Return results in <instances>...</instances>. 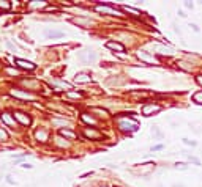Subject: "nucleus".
I'll return each instance as SVG.
<instances>
[{"label": "nucleus", "instance_id": "f257e3e1", "mask_svg": "<svg viewBox=\"0 0 202 187\" xmlns=\"http://www.w3.org/2000/svg\"><path fill=\"white\" fill-rule=\"evenodd\" d=\"M117 124H118V129L123 131V132H134L139 129V124L133 119H128V116L125 118H118L117 119Z\"/></svg>", "mask_w": 202, "mask_h": 187}, {"label": "nucleus", "instance_id": "f03ea898", "mask_svg": "<svg viewBox=\"0 0 202 187\" xmlns=\"http://www.w3.org/2000/svg\"><path fill=\"white\" fill-rule=\"evenodd\" d=\"M10 95L11 96H14V98H19V99H33L35 96L32 95V93H29V91H22V90H19V88H11L10 90Z\"/></svg>", "mask_w": 202, "mask_h": 187}, {"label": "nucleus", "instance_id": "7ed1b4c3", "mask_svg": "<svg viewBox=\"0 0 202 187\" xmlns=\"http://www.w3.org/2000/svg\"><path fill=\"white\" fill-rule=\"evenodd\" d=\"M159 110H161V105H158V104H145L142 107V115L144 116H150L153 113H158Z\"/></svg>", "mask_w": 202, "mask_h": 187}, {"label": "nucleus", "instance_id": "20e7f679", "mask_svg": "<svg viewBox=\"0 0 202 187\" xmlns=\"http://www.w3.org/2000/svg\"><path fill=\"white\" fill-rule=\"evenodd\" d=\"M14 63L19 66L21 69H25V71H33V69L36 68L35 63H32V61H29V60H22V58H16Z\"/></svg>", "mask_w": 202, "mask_h": 187}, {"label": "nucleus", "instance_id": "39448f33", "mask_svg": "<svg viewBox=\"0 0 202 187\" xmlns=\"http://www.w3.org/2000/svg\"><path fill=\"white\" fill-rule=\"evenodd\" d=\"M14 118H16V121H19V123L24 124V126H30V123H32V118H30L29 115L22 113V112H16V113H14Z\"/></svg>", "mask_w": 202, "mask_h": 187}, {"label": "nucleus", "instance_id": "423d86ee", "mask_svg": "<svg viewBox=\"0 0 202 187\" xmlns=\"http://www.w3.org/2000/svg\"><path fill=\"white\" fill-rule=\"evenodd\" d=\"M74 82L76 84H90L92 82V77L87 72H77L74 76Z\"/></svg>", "mask_w": 202, "mask_h": 187}, {"label": "nucleus", "instance_id": "0eeeda50", "mask_svg": "<svg viewBox=\"0 0 202 187\" xmlns=\"http://www.w3.org/2000/svg\"><path fill=\"white\" fill-rule=\"evenodd\" d=\"M95 10H97L98 13H107V14H118V11L114 10V6H112L111 3H109V5H97Z\"/></svg>", "mask_w": 202, "mask_h": 187}, {"label": "nucleus", "instance_id": "6e6552de", "mask_svg": "<svg viewBox=\"0 0 202 187\" xmlns=\"http://www.w3.org/2000/svg\"><path fill=\"white\" fill-rule=\"evenodd\" d=\"M44 35L47 39H60L65 36V33L60 30H44Z\"/></svg>", "mask_w": 202, "mask_h": 187}, {"label": "nucleus", "instance_id": "1a4fd4ad", "mask_svg": "<svg viewBox=\"0 0 202 187\" xmlns=\"http://www.w3.org/2000/svg\"><path fill=\"white\" fill-rule=\"evenodd\" d=\"M138 57H139L142 61H147V63H156L155 57L150 55V53L147 52V50H139V52H138Z\"/></svg>", "mask_w": 202, "mask_h": 187}, {"label": "nucleus", "instance_id": "9d476101", "mask_svg": "<svg viewBox=\"0 0 202 187\" xmlns=\"http://www.w3.org/2000/svg\"><path fill=\"white\" fill-rule=\"evenodd\" d=\"M2 119H3V123L8 124V126H16V124H18L16 118L13 116L11 113H8V112H3V113H2Z\"/></svg>", "mask_w": 202, "mask_h": 187}, {"label": "nucleus", "instance_id": "9b49d317", "mask_svg": "<svg viewBox=\"0 0 202 187\" xmlns=\"http://www.w3.org/2000/svg\"><path fill=\"white\" fill-rule=\"evenodd\" d=\"M84 135H85L87 138H100V137H101V134H100L98 131H95V129H89V127H85V129H84Z\"/></svg>", "mask_w": 202, "mask_h": 187}, {"label": "nucleus", "instance_id": "f8f14e48", "mask_svg": "<svg viewBox=\"0 0 202 187\" xmlns=\"http://www.w3.org/2000/svg\"><path fill=\"white\" fill-rule=\"evenodd\" d=\"M46 5H47V2H44V0H32V2H29V6L35 8V10H43Z\"/></svg>", "mask_w": 202, "mask_h": 187}, {"label": "nucleus", "instance_id": "ddd939ff", "mask_svg": "<svg viewBox=\"0 0 202 187\" xmlns=\"http://www.w3.org/2000/svg\"><path fill=\"white\" fill-rule=\"evenodd\" d=\"M106 46L109 47V49H112V50H118V52H123V50H125V46L120 44V43H117V41H107Z\"/></svg>", "mask_w": 202, "mask_h": 187}, {"label": "nucleus", "instance_id": "4468645a", "mask_svg": "<svg viewBox=\"0 0 202 187\" xmlns=\"http://www.w3.org/2000/svg\"><path fill=\"white\" fill-rule=\"evenodd\" d=\"M155 50H156L158 53H166V55H171V53L174 52L172 47H167V46H163V44H156V46H155Z\"/></svg>", "mask_w": 202, "mask_h": 187}, {"label": "nucleus", "instance_id": "2eb2a0df", "mask_svg": "<svg viewBox=\"0 0 202 187\" xmlns=\"http://www.w3.org/2000/svg\"><path fill=\"white\" fill-rule=\"evenodd\" d=\"M47 135H49V134H47L46 129H38V131L35 132V137H36L39 142H46V140H47Z\"/></svg>", "mask_w": 202, "mask_h": 187}, {"label": "nucleus", "instance_id": "dca6fc26", "mask_svg": "<svg viewBox=\"0 0 202 187\" xmlns=\"http://www.w3.org/2000/svg\"><path fill=\"white\" fill-rule=\"evenodd\" d=\"M60 137H65V138H76V134L70 129H60Z\"/></svg>", "mask_w": 202, "mask_h": 187}, {"label": "nucleus", "instance_id": "f3484780", "mask_svg": "<svg viewBox=\"0 0 202 187\" xmlns=\"http://www.w3.org/2000/svg\"><path fill=\"white\" fill-rule=\"evenodd\" d=\"M52 124L57 126V127H62V126H71V123L68 119H59V118H54L52 119Z\"/></svg>", "mask_w": 202, "mask_h": 187}, {"label": "nucleus", "instance_id": "a211bd4d", "mask_svg": "<svg viewBox=\"0 0 202 187\" xmlns=\"http://www.w3.org/2000/svg\"><path fill=\"white\" fill-rule=\"evenodd\" d=\"M80 118H82V121L87 123V124H97V119L93 118L92 115H89V113H82V115H80Z\"/></svg>", "mask_w": 202, "mask_h": 187}, {"label": "nucleus", "instance_id": "6ab92c4d", "mask_svg": "<svg viewBox=\"0 0 202 187\" xmlns=\"http://www.w3.org/2000/svg\"><path fill=\"white\" fill-rule=\"evenodd\" d=\"M51 84L56 85L57 90L59 88H68V90H71V84H68V82H62V80H54V82H52V80H51Z\"/></svg>", "mask_w": 202, "mask_h": 187}, {"label": "nucleus", "instance_id": "aec40b11", "mask_svg": "<svg viewBox=\"0 0 202 187\" xmlns=\"http://www.w3.org/2000/svg\"><path fill=\"white\" fill-rule=\"evenodd\" d=\"M73 22L77 24V25H82V27H89V25H90V21H89V19H84V18H74Z\"/></svg>", "mask_w": 202, "mask_h": 187}, {"label": "nucleus", "instance_id": "412c9836", "mask_svg": "<svg viewBox=\"0 0 202 187\" xmlns=\"http://www.w3.org/2000/svg\"><path fill=\"white\" fill-rule=\"evenodd\" d=\"M152 135L161 140V138H163V132L159 131V127H158V126H152Z\"/></svg>", "mask_w": 202, "mask_h": 187}, {"label": "nucleus", "instance_id": "4be33fe9", "mask_svg": "<svg viewBox=\"0 0 202 187\" xmlns=\"http://www.w3.org/2000/svg\"><path fill=\"white\" fill-rule=\"evenodd\" d=\"M174 168H175V170H182V171H186V170H190V165H186L185 162H177L175 165H174Z\"/></svg>", "mask_w": 202, "mask_h": 187}, {"label": "nucleus", "instance_id": "5701e85b", "mask_svg": "<svg viewBox=\"0 0 202 187\" xmlns=\"http://www.w3.org/2000/svg\"><path fill=\"white\" fill-rule=\"evenodd\" d=\"M11 8V3L8 2V0H0V10H3V11H8Z\"/></svg>", "mask_w": 202, "mask_h": 187}, {"label": "nucleus", "instance_id": "b1692460", "mask_svg": "<svg viewBox=\"0 0 202 187\" xmlns=\"http://www.w3.org/2000/svg\"><path fill=\"white\" fill-rule=\"evenodd\" d=\"M123 10H125V11H128V13H131L133 16H139V11H138L136 8H131V6H123Z\"/></svg>", "mask_w": 202, "mask_h": 187}, {"label": "nucleus", "instance_id": "393cba45", "mask_svg": "<svg viewBox=\"0 0 202 187\" xmlns=\"http://www.w3.org/2000/svg\"><path fill=\"white\" fill-rule=\"evenodd\" d=\"M66 96L68 98H82V95H80V93H76V91H66Z\"/></svg>", "mask_w": 202, "mask_h": 187}, {"label": "nucleus", "instance_id": "a878e982", "mask_svg": "<svg viewBox=\"0 0 202 187\" xmlns=\"http://www.w3.org/2000/svg\"><path fill=\"white\" fill-rule=\"evenodd\" d=\"M8 140V134L6 131H3L2 127H0V142H6Z\"/></svg>", "mask_w": 202, "mask_h": 187}, {"label": "nucleus", "instance_id": "bb28decb", "mask_svg": "<svg viewBox=\"0 0 202 187\" xmlns=\"http://www.w3.org/2000/svg\"><path fill=\"white\" fill-rule=\"evenodd\" d=\"M193 101H194V102H197V104H202V91L196 93V95L193 96Z\"/></svg>", "mask_w": 202, "mask_h": 187}, {"label": "nucleus", "instance_id": "cd10ccee", "mask_svg": "<svg viewBox=\"0 0 202 187\" xmlns=\"http://www.w3.org/2000/svg\"><path fill=\"white\" fill-rule=\"evenodd\" d=\"M56 143L59 145V146H62V148H65V146H68V142H65L62 137H57V140H56Z\"/></svg>", "mask_w": 202, "mask_h": 187}, {"label": "nucleus", "instance_id": "c85d7f7f", "mask_svg": "<svg viewBox=\"0 0 202 187\" xmlns=\"http://www.w3.org/2000/svg\"><path fill=\"white\" fill-rule=\"evenodd\" d=\"M182 142H183L185 145H188V146H196V145H197L194 140H190V138H182Z\"/></svg>", "mask_w": 202, "mask_h": 187}, {"label": "nucleus", "instance_id": "c756f323", "mask_svg": "<svg viewBox=\"0 0 202 187\" xmlns=\"http://www.w3.org/2000/svg\"><path fill=\"white\" fill-rule=\"evenodd\" d=\"M93 112H97V113H100L101 116H104V118H107V110H103V109H93Z\"/></svg>", "mask_w": 202, "mask_h": 187}, {"label": "nucleus", "instance_id": "7c9ffc66", "mask_svg": "<svg viewBox=\"0 0 202 187\" xmlns=\"http://www.w3.org/2000/svg\"><path fill=\"white\" fill-rule=\"evenodd\" d=\"M188 159H190V162H193V164H196V165H200V160H199L197 157H193V156H188Z\"/></svg>", "mask_w": 202, "mask_h": 187}, {"label": "nucleus", "instance_id": "2f4dec72", "mask_svg": "<svg viewBox=\"0 0 202 187\" xmlns=\"http://www.w3.org/2000/svg\"><path fill=\"white\" fill-rule=\"evenodd\" d=\"M6 72L8 74H11V76H18L19 72H18V69H11V68H6Z\"/></svg>", "mask_w": 202, "mask_h": 187}, {"label": "nucleus", "instance_id": "473e14b6", "mask_svg": "<svg viewBox=\"0 0 202 187\" xmlns=\"http://www.w3.org/2000/svg\"><path fill=\"white\" fill-rule=\"evenodd\" d=\"M190 29H191L193 32H196V33H199V27H197L196 24H190Z\"/></svg>", "mask_w": 202, "mask_h": 187}, {"label": "nucleus", "instance_id": "72a5a7b5", "mask_svg": "<svg viewBox=\"0 0 202 187\" xmlns=\"http://www.w3.org/2000/svg\"><path fill=\"white\" fill-rule=\"evenodd\" d=\"M21 167L25 168V170H32L33 168V165H30V164H21Z\"/></svg>", "mask_w": 202, "mask_h": 187}, {"label": "nucleus", "instance_id": "f704fd0d", "mask_svg": "<svg viewBox=\"0 0 202 187\" xmlns=\"http://www.w3.org/2000/svg\"><path fill=\"white\" fill-rule=\"evenodd\" d=\"M185 8H188V10H193L194 6H193V3H191V2H185Z\"/></svg>", "mask_w": 202, "mask_h": 187}, {"label": "nucleus", "instance_id": "c9c22d12", "mask_svg": "<svg viewBox=\"0 0 202 187\" xmlns=\"http://www.w3.org/2000/svg\"><path fill=\"white\" fill-rule=\"evenodd\" d=\"M159 150H163V145H156L152 148V151H159Z\"/></svg>", "mask_w": 202, "mask_h": 187}, {"label": "nucleus", "instance_id": "e433bc0d", "mask_svg": "<svg viewBox=\"0 0 202 187\" xmlns=\"http://www.w3.org/2000/svg\"><path fill=\"white\" fill-rule=\"evenodd\" d=\"M6 182H8V184H16V181L13 179L11 176H6Z\"/></svg>", "mask_w": 202, "mask_h": 187}, {"label": "nucleus", "instance_id": "4c0bfd02", "mask_svg": "<svg viewBox=\"0 0 202 187\" xmlns=\"http://www.w3.org/2000/svg\"><path fill=\"white\" fill-rule=\"evenodd\" d=\"M174 32H175V33H179V35L182 33V30L179 29V27H177V25H174Z\"/></svg>", "mask_w": 202, "mask_h": 187}, {"label": "nucleus", "instance_id": "58836bf2", "mask_svg": "<svg viewBox=\"0 0 202 187\" xmlns=\"http://www.w3.org/2000/svg\"><path fill=\"white\" fill-rule=\"evenodd\" d=\"M6 46H8V47H10L11 50H16V49H14V46H13V44H11L10 41H6Z\"/></svg>", "mask_w": 202, "mask_h": 187}, {"label": "nucleus", "instance_id": "ea45409f", "mask_svg": "<svg viewBox=\"0 0 202 187\" xmlns=\"http://www.w3.org/2000/svg\"><path fill=\"white\" fill-rule=\"evenodd\" d=\"M196 79H197V84H199V85L202 87V76H197Z\"/></svg>", "mask_w": 202, "mask_h": 187}, {"label": "nucleus", "instance_id": "a19ab883", "mask_svg": "<svg viewBox=\"0 0 202 187\" xmlns=\"http://www.w3.org/2000/svg\"><path fill=\"white\" fill-rule=\"evenodd\" d=\"M179 16H180V18H186V14H185L182 10H179Z\"/></svg>", "mask_w": 202, "mask_h": 187}, {"label": "nucleus", "instance_id": "79ce46f5", "mask_svg": "<svg viewBox=\"0 0 202 187\" xmlns=\"http://www.w3.org/2000/svg\"><path fill=\"white\" fill-rule=\"evenodd\" d=\"M172 187H186V185H185V184H182V182H180V184H174V185H172Z\"/></svg>", "mask_w": 202, "mask_h": 187}, {"label": "nucleus", "instance_id": "37998d69", "mask_svg": "<svg viewBox=\"0 0 202 187\" xmlns=\"http://www.w3.org/2000/svg\"><path fill=\"white\" fill-rule=\"evenodd\" d=\"M114 187H118V185H114Z\"/></svg>", "mask_w": 202, "mask_h": 187}, {"label": "nucleus", "instance_id": "c03bdc74", "mask_svg": "<svg viewBox=\"0 0 202 187\" xmlns=\"http://www.w3.org/2000/svg\"><path fill=\"white\" fill-rule=\"evenodd\" d=\"M101 187H106V185H101Z\"/></svg>", "mask_w": 202, "mask_h": 187}]
</instances>
